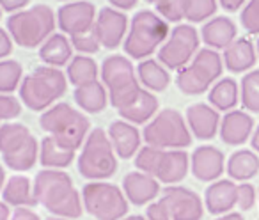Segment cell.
Returning <instances> with one entry per match:
<instances>
[{
    "label": "cell",
    "mask_w": 259,
    "mask_h": 220,
    "mask_svg": "<svg viewBox=\"0 0 259 220\" xmlns=\"http://www.w3.org/2000/svg\"><path fill=\"white\" fill-rule=\"evenodd\" d=\"M0 220H11V211L9 206L4 201H0Z\"/></svg>",
    "instance_id": "681fc988"
},
{
    "label": "cell",
    "mask_w": 259,
    "mask_h": 220,
    "mask_svg": "<svg viewBox=\"0 0 259 220\" xmlns=\"http://www.w3.org/2000/svg\"><path fill=\"white\" fill-rule=\"evenodd\" d=\"M39 59L45 66L52 68H62L69 64L73 59V45L64 34H52L47 41L39 47Z\"/></svg>",
    "instance_id": "484cf974"
},
{
    "label": "cell",
    "mask_w": 259,
    "mask_h": 220,
    "mask_svg": "<svg viewBox=\"0 0 259 220\" xmlns=\"http://www.w3.org/2000/svg\"><path fill=\"white\" fill-rule=\"evenodd\" d=\"M75 101L83 112L89 114H100L103 112L108 105V91L103 85V82H89L83 85L75 87Z\"/></svg>",
    "instance_id": "4316f807"
},
{
    "label": "cell",
    "mask_w": 259,
    "mask_h": 220,
    "mask_svg": "<svg viewBox=\"0 0 259 220\" xmlns=\"http://www.w3.org/2000/svg\"><path fill=\"white\" fill-rule=\"evenodd\" d=\"M238 185L233 180H217L206 188L204 206L211 215H226L236 206Z\"/></svg>",
    "instance_id": "ffe728a7"
},
{
    "label": "cell",
    "mask_w": 259,
    "mask_h": 220,
    "mask_svg": "<svg viewBox=\"0 0 259 220\" xmlns=\"http://www.w3.org/2000/svg\"><path fill=\"white\" fill-rule=\"evenodd\" d=\"M108 139L112 142L115 155L122 160L134 158L141 149L142 135L135 124L128 123V121H112L108 126Z\"/></svg>",
    "instance_id": "d6986e66"
},
{
    "label": "cell",
    "mask_w": 259,
    "mask_h": 220,
    "mask_svg": "<svg viewBox=\"0 0 259 220\" xmlns=\"http://www.w3.org/2000/svg\"><path fill=\"white\" fill-rule=\"evenodd\" d=\"M23 80V68L18 61L2 59L0 61V94H11L20 89Z\"/></svg>",
    "instance_id": "e575fe53"
},
{
    "label": "cell",
    "mask_w": 259,
    "mask_h": 220,
    "mask_svg": "<svg viewBox=\"0 0 259 220\" xmlns=\"http://www.w3.org/2000/svg\"><path fill=\"white\" fill-rule=\"evenodd\" d=\"M119 116L122 121L132 124H148L158 114V98L148 89H141L132 103L119 108Z\"/></svg>",
    "instance_id": "cb8c5ba5"
},
{
    "label": "cell",
    "mask_w": 259,
    "mask_h": 220,
    "mask_svg": "<svg viewBox=\"0 0 259 220\" xmlns=\"http://www.w3.org/2000/svg\"><path fill=\"white\" fill-rule=\"evenodd\" d=\"M73 160H75V149L62 146L52 135L41 141L39 162L43 167H47V169H66V167L71 165Z\"/></svg>",
    "instance_id": "f1b7e54d"
},
{
    "label": "cell",
    "mask_w": 259,
    "mask_h": 220,
    "mask_svg": "<svg viewBox=\"0 0 259 220\" xmlns=\"http://www.w3.org/2000/svg\"><path fill=\"white\" fill-rule=\"evenodd\" d=\"M13 43H15V41H13L11 34L0 27V61L9 57V54L13 52Z\"/></svg>",
    "instance_id": "ee69618b"
},
{
    "label": "cell",
    "mask_w": 259,
    "mask_h": 220,
    "mask_svg": "<svg viewBox=\"0 0 259 220\" xmlns=\"http://www.w3.org/2000/svg\"><path fill=\"white\" fill-rule=\"evenodd\" d=\"M190 170L195 180L213 183L226 170V156L215 146H199L190 156Z\"/></svg>",
    "instance_id": "2e32d148"
},
{
    "label": "cell",
    "mask_w": 259,
    "mask_h": 220,
    "mask_svg": "<svg viewBox=\"0 0 259 220\" xmlns=\"http://www.w3.org/2000/svg\"><path fill=\"white\" fill-rule=\"evenodd\" d=\"M22 114V103L18 98L0 94V121H13Z\"/></svg>",
    "instance_id": "60d3db41"
},
{
    "label": "cell",
    "mask_w": 259,
    "mask_h": 220,
    "mask_svg": "<svg viewBox=\"0 0 259 220\" xmlns=\"http://www.w3.org/2000/svg\"><path fill=\"white\" fill-rule=\"evenodd\" d=\"M2 199L8 206H15V208H30L37 204L34 197V185L30 183L29 178L20 176V174L6 181Z\"/></svg>",
    "instance_id": "83f0119b"
},
{
    "label": "cell",
    "mask_w": 259,
    "mask_h": 220,
    "mask_svg": "<svg viewBox=\"0 0 259 220\" xmlns=\"http://www.w3.org/2000/svg\"><path fill=\"white\" fill-rule=\"evenodd\" d=\"M215 220H245L243 215H240V213L236 211H231V213H226V215H220L219 218Z\"/></svg>",
    "instance_id": "816d5d0a"
},
{
    "label": "cell",
    "mask_w": 259,
    "mask_h": 220,
    "mask_svg": "<svg viewBox=\"0 0 259 220\" xmlns=\"http://www.w3.org/2000/svg\"><path fill=\"white\" fill-rule=\"evenodd\" d=\"M4 185H6V170L4 167L0 165V192L4 190Z\"/></svg>",
    "instance_id": "f5cc1de1"
},
{
    "label": "cell",
    "mask_w": 259,
    "mask_h": 220,
    "mask_svg": "<svg viewBox=\"0 0 259 220\" xmlns=\"http://www.w3.org/2000/svg\"><path fill=\"white\" fill-rule=\"evenodd\" d=\"M255 201H257V192H255L254 185L250 183H240L238 185V199H236V206L241 211H248V209L254 208Z\"/></svg>",
    "instance_id": "b9f144b4"
},
{
    "label": "cell",
    "mask_w": 259,
    "mask_h": 220,
    "mask_svg": "<svg viewBox=\"0 0 259 220\" xmlns=\"http://www.w3.org/2000/svg\"><path fill=\"white\" fill-rule=\"evenodd\" d=\"M57 2H73V0H57Z\"/></svg>",
    "instance_id": "680465c9"
},
{
    "label": "cell",
    "mask_w": 259,
    "mask_h": 220,
    "mask_svg": "<svg viewBox=\"0 0 259 220\" xmlns=\"http://www.w3.org/2000/svg\"><path fill=\"white\" fill-rule=\"evenodd\" d=\"M169 23L153 11H139L130 22L124 39V54L135 61H144L169 37Z\"/></svg>",
    "instance_id": "3957f363"
},
{
    "label": "cell",
    "mask_w": 259,
    "mask_h": 220,
    "mask_svg": "<svg viewBox=\"0 0 259 220\" xmlns=\"http://www.w3.org/2000/svg\"><path fill=\"white\" fill-rule=\"evenodd\" d=\"M83 209L96 220H121L128 213V199L114 183L91 181L82 190Z\"/></svg>",
    "instance_id": "8fae6325"
},
{
    "label": "cell",
    "mask_w": 259,
    "mask_h": 220,
    "mask_svg": "<svg viewBox=\"0 0 259 220\" xmlns=\"http://www.w3.org/2000/svg\"><path fill=\"white\" fill-rule=\"evenodd\" d=\"M39 124L48 135L75 151L83 144L91 130V123L83 112L73 108L69 103H55L45 110L39 117Z\"/></svg>",
    "instance_id": "5b68a950"
},
{
    "label": "cell",
    "mask_w": 259,
    "mask_h": 220,
    "mask_svg": "<svg viewBox=\"0 0 259 220\" xmlns=\"http://www.w3.org/2000/svg\"><path fill=\"white\" fill-rule=\"evenodd\" d=\"M240 100V87L236 80L233 78H220L219 82L213 83L209 89L208 101L215 110L219 112H231L238 105Z\"/></svg>",
    "instance_id": "1f68e13d"
},
{
    "label": "cell",
    "mask_w": 259,
    "mask_h": 220,
    "mask_svg": "<svg viewBox=\"0 0 259 220\" xmlns=\"http://www.w3.org/2000/svg\"><path fill=\"white\" fill-rule=\"evenodd\" d=\"M224 71V61L213 48H202L195 54L190 64L178 69L176 85L183 94L197 96L202 94L220 78Z\"/></svg>",
    "instance_id": "30bf717a"
},
{
    "label": "cell",
    "mask_w": 259,
    "mask_h": 220,
    "mask_svg": "<svg viewBox=\"0 0 259 220\" xmlns=\"http://www.w3.org/2000/svg\"><path fill=\"white\" fill-rule=\"evenodd\" d=\"M94 29L101 47L107 50H115L124 41L126 30L130 29V20L122 11H117L114 8H103L98 13Z\"/></svg>",
    "instance_id": "9a60e30c"
},
{
    "label": "cell",
    "mask_w": 259,
    "mask_h": 220,
    "mask_svg": "<svg viewBox=\"0 0 259 220\" xmlns=\"http://www.w3.org/2000/svg\"><path fill=\"white\" fill-rule=\"evenodd\" d=\"M121 220H146V216L142 215H130V216H124V218Z\"/></svg>",
    "instance_id": "db71d44e"
},
{
    "label": "cell",
    "mask_w": 259,
    "mask_h": 220,
    "mask_svg": "<svg viewBox=\"0 0 259 220\" xmlns=\"http://www.w3.org/2000/svg\"><path fill=\"white\" fill-rule=\"evenodd\" d=\"M47 220H71V218H64V216H55V215H52V216H48Z\"/></svg>",
    "instance_id": "11a10c76"
},
{
    "label": "cell",
    "mask_w": 259,
    "mask_h": 220,
    "mask_svg": "<svg viewBox=\"0 0 259 220\" xmlns=\"http://www.w3.org/2000/svg\"><path fill=\"white\" fill-rule=\"evenodd\" d=\"M137 2L139 0H108V4L117 11H130L137 6Z\"/></svg>",
    "instance_id": "7dc6e473"
},
{
    "label": "cell",
    "mask_w": 259,
    "mask_h": 220,
    "mask_svg": "<svg viewBox=\"0 0 259 220\" xmlns=\"http://www.w3.org/2000/svg\"><path fill=\"white\" fill-rule=\"evenodd\" d=\"M217 0H185V20L190 23H201L217 13Z\"/></svg>",
    "instance_id": "d590c367"
},
{
    "label": "cell",
    "mask_w": 259,
    "mask_h": 220,
    "mask_svg": "<svg viewBox=\"0 0 259 220\" xmlns=\"http://www.w3.org/2000/svg\"><path fill=\"white\" fill-rule=\"evenodd\" d=\"M66 76H68L69 83L75 87L83 85L98 80V64L93 57L89 55H75L69 61L68 69H66Z\"/></svg>",
    "instance_id": "d6a6232c"
},
{
    "label": "cell",
    "mask_w": 259,
    "mask_h": 220,
    "mask_svg": "<svg viewBox=\"0 0 259 220\" xmlns=\"http://www.w3.org/2000/svg\"><path fill=\"white\" fill-rule=\"evenodd\" d=\"M240 98L245 110L259 114V69H252L241 78Z\"/></svg>",
    "instance_id": "836d02e7"
},
{
    "label": "cell",
    "mask_w": 259,
    "mask_h": 220,
    "mask_svg": "<svg viewBox=\"0 0 259 220\" xmlns=\"http://www.w3.org/2000/svg\"><path fill=\"white\" fill-rule=\"evenodd\" d=\"M245 2H247V0H219V4L222 6L226 11H233V13L238 11Z\"/></svg>",
    "instance_id": "c3c4849f"
},
{
    "label": "cell",
    "mask_w": 259,
    "mask_h": 220,
    "mask_svg": "<svg viewBox=\"0 0 259 220\" xmlns=\"http://www.w3.org/2000/svg\"><path fill=\"white\" fill-rule=\"evenodd\" d=\"M222 61L226 69H229L231 73H245L254 68L255 61H257V52L250 39L240 37V39H234L224 50Z\"/></svg>",
    "instance_id": "d4e9b609"
},
{
    "label": "cell",
    "mask_w": 259,
    "mask_h": 220,
    "mask_svg": "<svg viewBox=\"0 0 259 220\" xmlns=\"http://www.w3.org/2000/svg\"><path fill=\"white\" fill-rule=\"evenodd\" d=\"M0 18H2V8H0Z\"/></svg>",
    "instance_id": "91938a15"
},
{
    "label": "cell",
    "mask_w": 259,
    "mask_h": 220,
    "mask_svg": "<svg viewBox=\"0 0 259 220\" xmlns=\"http://www.w3.org/2000/svg\"><path fill=\"white\" fill-rule=\"evenodd\" d=\"M250 144H252V149L255 153H259V126L252 131V137H250Z\"/></svg>",
    "instance_id": "f907efd6"
},
{
    "label": "cell",
    "mask_w": 259,
    "mask_h": 220,
    "mask_svg": "<svg viewBox=\"0 0 259 220\" xmlns=\"http://www.w3.org/2000/svg\"><path fill=\"white\" fill-rule=\"evenodd\" d=\"M55 20L57 16L50 6L37 4L25 11L13 13L8 18V32L18 47L37 48L54 34Z\"/></svg>",
    "instance_id": "277c9868"
},
{
    "label": "cell",
    "mask_w": 259,
    "mask_h": 220,
    "mask_svg": "<svg viewBox=\"0 0 259 220\" xmlns=\"http://www.w3.org/2000/svg\"><path fill=\"white\" fill-rule=\"evenodd\" d=\"M190 170V156L183 149H165L156 170V180L165 185H176L187 178Z\"/></svg>",
    "instance_id": "7402d4cb"
},
{
    "label": "cell",
    "mask_w": 259,
    "mask_h": 220,
    "mask_svg": "<svg viewBox=\"0 0 259 220\" xmlns=\"http://www.w3.org/2000/svg\"><path fill=\"white\" fill-rule=\"evenodd\" d=\"M238 29L227 16H215L208 20L201 29V39L213 50H226L236 39Z\"/></svg>",
    "instance_id": "603a6c76"
},
{
    "label": "cell",
    "mask_w": 259,
    "mask_h": 220,
    "mask_svg": "<svg viewBox=\"0 0 259 220\" xmlns=\"http://www.w3.org/2000/svg\"><path fill=\"white\" fill-rule=\"evenodd\" d=\"M199 37L194 25H176L158 50V61L169 69H181L199 52Z\"/></svg>",
    "instance_id": "7c38bea8"
},
{
    "label": "cell",
    "mask_w": 259,
    "mask_h": 220,
    "mask_svg": "<svg viewBox=\"0 0 259 220\" xmlns=\"http://www.w3.org/2000/svg\"><path fill=\"white\" fill-rule=\"evenodd\" d=\"M160 201L165 204L172 220H201L204 215L202 199L187 187L169 185L163 188Z\"/></svg>",
    "instance_id": "4fadbf2b"
},
{
    "label": "cell",
    "mask_w": 259,
    "mask_h": 220,
    "mask_svg": "<svg viewBox=\"0 0 259 220\" xmlns=\"http://www.w3.org/2000/svg\"><path fill=\"white\" fill-rule=\"evenodd\" d=\"M0 155L11 170L25 172L39 160V142L25 124L8 123L0 126Z\"/></svg>",
    "instance_id": "52a82bcc"
},
{
    "label": "cell",
    "mask_w": 259,
    "mask_h": 220,
    "mask_svg": "<svg viewBox=\"0 0 259 220\" xmlns=\"http://www.w3.org/2000/svg\"><path fill=\"white\" fill-rule=\"evenodd\" d=\"M165 149L153 148V146L146 144L144 148L139 149V153L135 155V167H137L141 172H146L149 176H156V170L162 162V155Z\"/></svg>",
    "instance_id": "8d00e7d4"
},
{
    "label": "cell",
    "mask_w": 259,
    "mask_h": 220,
    "mask_svg": "<svg viewBox=\"0 0 259 220\" xmlns=\"http://www.w3.org/2000/svg\"><path fill=\"white\" fill-rule=\"evenodd\" d=\"M142 141L158 149H185L192 144V134L178 110L163 108L144 126Z\"/></svg>",
    "instance_id": "9c48e42d"
},
{
    "label": "cell",
    "mask_w": 259,
    "mask_h": 220,
    "mask_svg": "<svg viewBox=\"0 0 259 220\" xmlns=\"http://www.w3.org/2000/svg\"><path fill=\"white\" fill-rule=\"evenodd\" d=\"M96 8L89 0H73L61 6L57 11V27L69 37L87 32L96 23Z\"/></svg>",
    "instance_id": "5bb4252c"
},
{
    "label": "cell",
    "mask_w": 259,
    "mask_h": 220,
    "mask_svg": "<svg viewBox=\"0 0 259 220\" xmlns=\"http://www.w3.org/2000/svg\"><path fill=\"white\" fill-rule=\"evenodd\" d=\"M139 82L151 93H162L169 87L170 75L167 68L160 61L155 59H144L137 68Z\"/></svg>",
    "instance_id": "4dcf8cb0"
},
{
    "label": "cell",
    "mask_w": 259,
    "mask_h": 220,
    "mask_svg": "<svg viewBox=\"0 0 259 220\" xmlns=\"http://www.w3.org/2000/svg\"><path fill=\"white\" fill-rule=\"evenodd\" d=\"M188 130L199 141H211L220 130V114L219 110L206 103H195L187 108L185 114Z\"/></svg>",
    "instance_id": "e0dca14e"
},
{
    "label": "cell",
    "mask_w": 259,
    "mask_h": 220,
    "mask_svg": "<svg viewBox=\"0 0 259 220\" xmlns=\"http://www.w3.org/2000/svg\"><path fill=\"white\" fill-rule=\"evenodd\" d=\"M257 201H259V192H257Z\"/></svg>",
    "instance_id": "94428289"
},
{
    "label": "cell",
    "mask_w": 259,
    "mask_h": 220,
    "mask_svg": "<svg viewBox=\"0 0 259 220\" xmlns=\"http://www.w3.org/2000/svg\"><path fill=\"white\" fill-rule=\"evenodd\" d=\"M146 220H172L162 201L151 202L146 209Z\"/></svg>",
    "instance_id": "7bdbcfd3"
},
{
    "label": "cell",
    "mask_w": 259,
    "mask_h": 220,
    "mask_svg": "<svg viewBox=\"0 0 259 220\" xmlns=\"http://www.w3.org/2000/svg\"><path fill=\"white\" fill-rule=\"evenodd\" d=\"M240 22L248 34H259V0H248L240 15Z\"/></svg>",
    "instance_id": "ab89813d"
},
{
    "label": "cell",
    "mask_w": 259,
    "mask_h": 220,
    "mask_svg": "<svg viewBox=\"0 0 259 220\" xmlns=\"http://www.w3.org/2000/svg\"><path fill=\"white\" fill-rule=\"evenodd\" d=\"M122 192L128 202L135 206H144L155 201L156 195L160 194V181L155 176L134 170L122 178Z\"/></svg>",
    "instance_id": "ac0fdd59"
},
{
    "label": "cell",
    "mask_w": 259,
    "mask_h": 220,
    "mask_svg": "<svg viewBox=\"0 0 259 220\" xmlns=\"http://www.w3.org/2000/svg\"><path fill=\"white\" fill-rule=\"evenodd\" d=\"M101 82L108 91V101L114 108H122L137 98L141 93L137 71L124 55H110L101 64Z\"/></svg>",
    "instance_id": "ba28073f"
},
{
    "label": "cell",
    "mask_w": 259,
    "mask_h": 220,
    "mask_svg": "<svg viewBox=\"0 0 259 220\" xmlns=\"http://www.w3.org/2000/svg\"><path fill=\"white\" fill-rule=\"evenodd\" d=\"M34 197L52 215L78 218L83 213L82 195L62 169H43L34 178Z\"/></svg>",
    "instance_id": "6da1fadb"
},
{
    "label": "cell",
    "mask_w": 259,
    "mask_h": 220,
    "mask_svg": "<svg viewBox=\"0 0 259 220\" xmlns=\"http://www.w3.org/2000/svg\"><path fill=\"white\" fill-rule=\"evenodd\" d=\"M68 89V76L59 68L41 66L23 76L20 83V100L34 112L48 110Z\"/></svg>",
    "instance_id": "7a4b0ae2"
},
{
    "label": "cell",
    "mask_w": 259,
    "mask_h": 220,
    "mask_svg": "<svg viewBox=\"0 0 259 220\" xmlns=\"http://www.w3.org/2000/svg\"><path fill=\"white\" fill-rule=\"evenodd\" d=\"M226 170L233 181H248L257 176L259 172V156L257 153L248 151V149H240L233 153L227 160Z\"/></svg>",
    "instance_id": "f546056e"
},
{
    "label": "cell",
    "mask_w": 259,
    "mask_h": 220,
    "mask_svg": "<svg viewBox=\"0 0 259 220\" xmlns=\"http://www.w3.org/2000/svg\"><path fill=\"white\" fill-rule=\"evenodd\" d=\"M220 139L227 146H241L252 137L254 119L243 110H231L220 121Z\"/></svg>",
    "instance_id": "44dd1931"
},
{
    "label": "cell",
    "mask_w": 259,
    "mask_h": 220,
    "mask_svg": "<svg viewBox=\"0 0 259 220\" xmlns=\"http://www.w3.org/2000/svg\"><path fill=\"white\" fill-rule=\"evenodd\" d=\"M69 41H71V45H73V50H76L82 55L96 54L101 48V43H100V39H98V34L94 27L87 30V32L76 34V36H73Z\"/></svg>",
    "instance_id": "74e56055"
},
{
    "label": "cell",
    "mask_w": 259,
    "mask_h": 220,
    "mask_svg": "<svg viewBox=\"0 0 259 220\" xmlns=\"http://www.w3.org/2000/svg\"><path fill=\"white\" fill-rule=\"evenodd\" d=\"M255 52H257V57H259V39H257V45H255Z\"/></svg>",
    "instance_id": "6f0895ef"
},
{
    "label": "cell",
    "mask_w": 259,
    "mask_h": 220,
    "mask_svg": "<svg viewBox=\"0 0 259 220\" xmlns=\"http://www.w3.org/2000/svg\"><path fill=\"white\" fill-rule=\"evenodd\" d=\"M146 2H149V4H160V2H162V0H146Z\"/></svg>",
    "instance_id": "9f6ffc18"
},
{
    "label": "cell",
    "mask_w": 259,
    "mask_h": 220,
    "mask_svg": "<svg viewBox=\"0 0 259 220\" xmlns=\"http://www.w3.org/2000/svg\"><path fill=\"white\" fill-rule=\"evenodd\" d=\"M11 220H41V218L30 208H16L15 213L11 215Z\"/></svg>",
    "instance_id": "bcb514c9"
},
{
    "label": "cell",
    "mask_w": 259,
    "mask_h": 220,
    "mask_svg": "<svg viewBox=\"0 0 259 220\" xmlns=\"http://www.w3.org/2000/svg\"><path fill=\"white\" fill-rule=\"evenodd\" d=\"M76 167H78L80 176L89 181H103L115 174L117 155L112 148L108 134L103 128H94L89 131Z\"/></svg>",
    "instance_id": "8992f818"
},
{
    "label": "cell",
    "mask_w": 259,
    "mask_h": 220,
    "mask_svg": "<svg viewBox=\"0 0 259 220\" xmlns=\"http://www.w3.org/2000/svg\"><path fill=\"white\" fill-rule=\"evenodd\" d=\"M155 8L167 23H178L185 18V0H162Z\"/></svg>",
    "instance_id": "f35d334b"
},
{
    "label": "cell",
    "mask_w": 259,
    "mask_h": 220,
    "mask_svg": "<svg viewBox=\"0 0 259 220\" xmlns=\"http://www.w3.org/2000/svg\"><path fill=\"white\" fill-rule=\"evenodd\" d=\"M30 4V0H0V8L2 11H8V13H18L22 9H25L27 6Z\"/></svg>",
    "instance_id": "f6af8a7d"
}]
</instances>
